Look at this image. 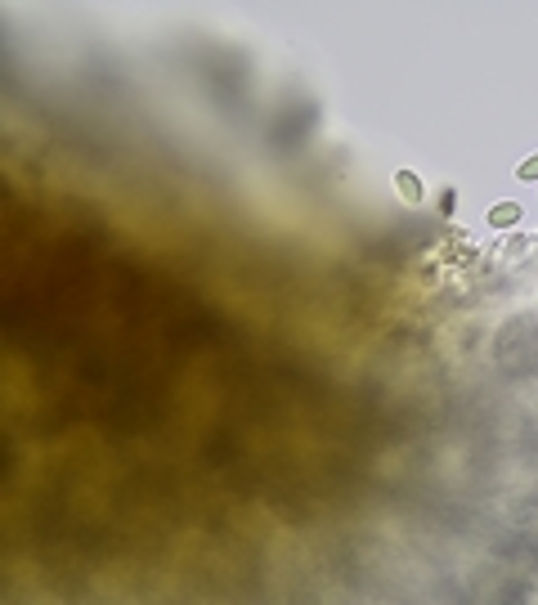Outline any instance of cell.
I'll list each match as a JSON object with an SVG mask.
<instances>
[{
  "label": "cell",
  "mask_w": 538,
  "mask_h": 605,
  "mask_svg": "<svg viewBox=\"0 0 538 605\" xmlns=\"http://www.w3.org/2000/svg\"><path fill=\"white\" fill-rule=\"evenodd\" d=\"M516 179H520V184H538V153L525 157V162L516 166Z\"/></svg>",
  "instance_id": "cell-3"
},
{
  "label": "cell",
  "mask_w": 538,
  "mask_h": 605,
  "mask_svg": "<svg viewBox=\"0 0 538 605\" xmlns=\"http://www.w3.org/2000/svg\"><path fill=\"white\" fill-rule=\"evenodd\" d=\"M516 220H520L516 202H498V207H489V224H494V229H511Z\"/></svg>",
  "instance_id": "cell-1"
},
{
  "label": "cell",
  "mask_w": 538,
  "mask_h": 605,
  "mask_svg": "<svg viewBox=\"0 0 538 605\" xmlns=\"http://www.w3.org/2000/svg\"><path fill=\"white\" fill-rule=\"evenodd\" d=\"M453 207H458V202H453V189H444V193H439V211L453 215Z\"/></svg>",
  "instance_id": "cell-4"
},
{
  "label": "cell",
  "mask_w": 538,
  "mask_h": 605,
  "mask_svg": "<svg viewBox=\"0 0 538 605\" xmlns=\"http://www.w3.org/2000/svg\"><path fill=\"white\" fill-rule=\"evenodd\" d=\"M395 189L404 193V202H422V198H426V193H422V179L413 175V171H399V175H395Z\"/></svg>",
  "instance_id": "cell-2"
}]
</instances>
